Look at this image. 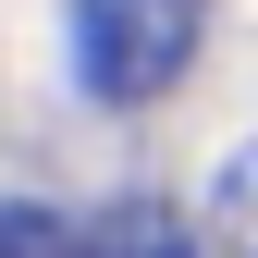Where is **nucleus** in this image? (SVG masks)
Returning a JSON list of instances; mask_svg holds the SVG:
<instances>
[{"mask_svg": "<svg viewBox=\"0 0 258 258\" xmlns=\"http://www.w3.org/2000/svg\"><path fill=\"white\" fill-rule=\"evenodd\" d=\"M209 37V0H74L61 49H74V86L99 111H148L184 86V61Z\"/></svg>", "mask_w": 258, "mask_h": 258, "instance_id": "obj_1", "label": "nucleus"}, {"mask_svg": "<svg viewBox=\"0 0 258 258\" xmlns=\"http://www.w3.org/2000/svg\"><path fill=\"white\" fill-rule=\"evenodd\" d=\"M86 258H197V246H184V221L160 209V197H123V209H99Z\"/></svg>", "mask_w": 258, "mask_h": 258, "instance_id": "obj_2", "label": "nucleus"}, {"mask_svg": "<svg viewBox=\"0 0 258 258\" xmlns=\"http://www.w3.org/2000/svg\"><path fill=\"white\" fill-rule=\"evenodd\" d=\"M209 234L234 246V258H258V148L221 160V184H209Z\"/></svg>", "mask_w": 258, "mask_h": 258, "instance_id": "obj_3", "label": "nucleus"}, {"mask_svg": "<svg viewBox=\"0 0 258 258\" xmlns=\"http://www.w3.org/2000/svg\"><path fill=\"white\" fill-rule=\"evenodd\" d=\"M0 258H86V234L37 197H0Z\"/></svg>", "mask_w": 258, "mask_h": 258, "instance_id": "obj_4", "label": "nucleus"}]
</instances>
